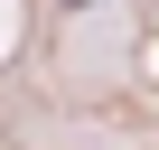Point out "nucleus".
Returning a JSON list of instances; mask_svg holds the SVG:
<instances>
[{
  "mask_svg": "<svg viewBox=\"0 0 159 150\" xmlns=\"http://www.w3.org/2000/svg\"><path fill=\"white\" fill-rule=\"evenodd\" d=\"M75 10H84V0H75Z\"/></svg>",
  "mask_w": 159,
  "mask_h": 150,
  "instance_id": "f257e3e1",
  "label": "nucleus"
}]
</instances>
